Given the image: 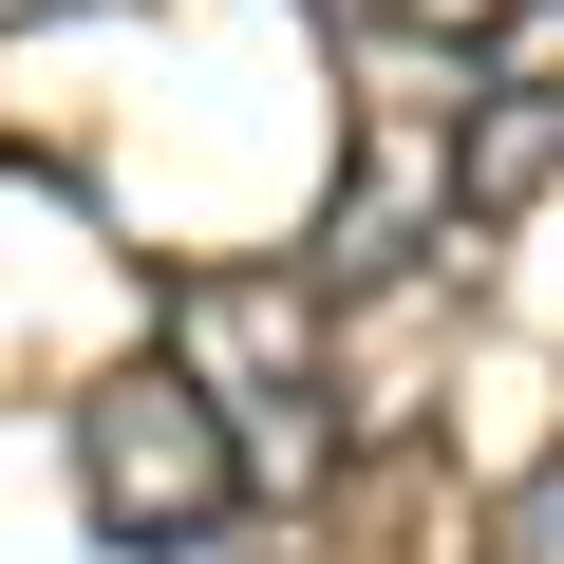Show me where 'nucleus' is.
<instances>
[{"instance_id":"1","label":"nucleus","mask_w":564,"mask_h":564,"mask_svg":"<svg viewBox=\"0 0 564 564\" xmlns=\"http://www.w3.org/2000/svg\"><path fill=\"white\" fill-rule=\"evenodd\" d=\"M76 508H95V545L188 564V545H245V527H263V470H245V433H226L170 358H113V377L76 395Z\"/></svg>"},{"instance_id":"3","label":"nucleus","mask_w":564,"mask_h":564,"mask_svg":"<svg viewBox=\"0 0 564 564\" xmlns=\"http://www.w3.org/2000/svg\"><path fill=\"white\" fill-rule=\"evenodd\" d=\"M433 132V207L452 226H508L564 188V0H508V20L452 57V95H414Z\"/></svg>"},{"instance_id":"2","label":"nucleus","mask_w":564,"mask_h":564,"mask_svg":"<svg viewBox=\"0 0 564 564\" xmlns=\"http://www.w3.org/2000/svg\"><path fill=\"white\" fill-rule=\"evenodd\" d=\"M226 433H245V470L282 489V470H321L339 452V395H321V358H339V321H321V282L302 263H226V282H170V339H151Z\"/></svg>"},{"instance_id":"4","label":"nucleus","mask_w":564,"mask_h":564,"mask_svg":"<svg viewBox=\"0 0 564 564\" xmlns=\"http://www.w3.org/2000/svg\"><path fill=\"white\" fill-rule=\"evenodd\" d=\"M489 20H508V0H339V39H377V57H433V76H452Z\"/></svg>"}]
</instances>
